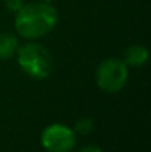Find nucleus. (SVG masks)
<instances>
[{
	"mask_svg": "<svg viewBox=\"0 0 151 152\" xmlns=\"http://www.w3.org/2000/svg\"><path fill=\"white\" fill-rule=\"evenodd\" d=\"M40 142L48 152H71L77 143V134L68 126L53 123L42 132Z\"/></svg>",
	"mask_w": 151,
	"mask_h": 152,
	"instance_id": "4",
	"label": "nucleus"
},
{
	"mask_svg": "<svg viewBox=\"0 0 151 152\" xmlns=\"http://www.w3.org/2000/svg\"><path fill=\"white\" fill-rule=\"evenodd\" d=\"M127 78V65L123 62V59L119 58H108L102 61L95 74L98 87L105 93H119L126 86Z\"/></svg>",
	"mask_w": 151,
	"mask_h": 152,
	"instance_id": "3",
	"label": "nucleus"
},
{
	"mask_svg": "<svg viewBox=\"0 0 151 152\" xmlns=\"http://www.w3.org/2000/svg\"><path fill=\"white\" fill-rule=\"evenodd\" d=\"M16 61L21 69L36 80L48 78L53 71V58L40 43H25L18 48Z\"/></svg>",
	"mask_w": 151,
	"mask_h": 152,
	"instance_id": "2",
	"label": "nucleus"
},
{
	"mask_svg": "<svg viewBox=\"0 0 151 152\" xmlns=\"http://www.w3.org/2000/svg\"><path fill=\"white\" fill-rule=\"evenodd\" d=\"M79 152H102V151L95 145H85V146H82L79 149Z\"/></svg>",
	"mask_w": 151,
	"mask_h": 152,
	"instance_id": "9",
	"label": "nucleus"
},
{
	"mask_svg": "<svg viewBox=\"0 0 151 152\" xmlns=\"http://www.w3.org/2000/svg\"><path fill=\"white\" fill-rule=\"evenodd\" d=\"M42 1H46V3H49L50 0H42Z\"/></svg>",
	"mask_w": 151,
	"mask_h": 152,
	"instance_id": "10",
	"label": "nucleus"
},
{
	"mask_svg": "<svg viewBox=\"0 0 151 152\" xmlns=\"http://www.w3.org/2000/svg\"><path fill=\"white\" fill-rule=\"evenodd\" d=\"M19 48V40L12 33L0 34V59H10L16 55Z\"/></svg>",
	"mask_w": 151,
	"mask_h": 152,
	"instance_id": "6",
	"label": "nucleus"
},
{
	"mask_svg": "<svg viewBox=\"0 0 151 152\" xmlns=\"http://www.w3.org/2000/svg\"><path fill=\"white\" fill-rule=\"evenodd\" d=\"M73 130H74L76 134L86 136V134H89V133L94 132V120L89 118V117H83V118H80V120L76 121Z\"/></svg>",
	"mask_w": 151,
	"mask_h": 152,
	"instance_id": "7",
	"label": "nucleus"
},
{
	"mask_svg": "<svg viewBox=\"0 0 151 152\" xmlns=\"http://www.w3.org/2000/svg\"><path fill=\"white\" fill-rule=\"evenodd\" d=\"M4 3H6L7 9H10L13 12H16L22 6V0H4Z\"/></svg>",
	"mask_w": 151,
	"mask_h": 152,
	"instance_id": "8",
	"label": "nucleus"
},
{
	"mask_svg": "<svg viewBox=\"0 0 151 152\" xmlns=\"http://www.w3.org/2000/svg\"><path fill=\"white\" fill-rule=\"evenodd\" d=\"M15 13V31L27 40H36L49 34L58 22L56 9L46 1L22 4Z\"/></svg>",
	"mask_w": 151,
	"mask_h": 152,
	"instance_id": "1",
	"label": "nucleus"
},
{
	"mask_svg": "<svg viewBox=\"0 0 151 152\" xmlns=\"http://www.w3.org/2000/svg\"><path fill=\"white\" fill-rule=\"evenodd\" d=\"M147 61H148V50H147V48H144L141 45H133L124 52L123 62L127 66L138 68V66H142Z\"/></svg>",
	"mask_w": 151,
	"mask_h": 152,
	"instance_id": "5",
	"label": "nucleus"
}]
</instances>
